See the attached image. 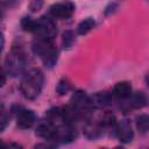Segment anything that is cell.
<instances>
[{
	"label": "cell",
	"instance_id": "277c9868",
	"mask_svg": "<svg viewBox=\"0 0 149 149\" xmlns=\"http://www.w3.org/2000/svg\"><path fill=\"white\" fill-rule=\"evenodd\" d=\"M115 134L118 139L123 143H129L134 137V132L130 122L127 119H122L115 125Z\"/></svg>",
	"mask_w": 149,
	"mask_h": 149
},
{
	"label": "cell",
	"instance_id": "ac0fdd59",
	"mask_svg": "<svg viewBox=\"0 0 149 149\" xmlns=\"http://www.w3.org/2000/svg\"><path fill=\"white\" fill-rule=\"evenodd\" d=\"M21 27L24 31H29V33H35L36 28H37V21L33 20L29 16H26L21 20Z\"/></svg>",
	"mask_w": 149,
	"mask_h": 149
},
{
	"label": "cell",
	"instance_id": "30bf717a",
	"mask_svg": "<svg viewBox=\"0 0 149 149\" xmlns=\"http://www.w3.org/2000/svg\"><path fill=\"white\" fill-rule=\"evenodd\" d=\"M113 97L118 99H127L132 94V85L128 81H120L116 83L112 90Z\"/></svg>",
	"mask_w": 149,
	"mask_h": 149
},
{
	"label": "cell",
	"instance_id": "9c48e42d",
	"mask_svg": "<svg viewBox=\"0 0 149 149\" xmlns=\"http://www.w3.org/2000/svg\"><path fill=\"white\" fill-rule=\"evenodd\" d=\"M56 129L57 127L55 126V123L50 120H45L42 121L37 125L36 127V135L42 137V139H54L55 134H56Z\"/></svg>",
	"mask_w": 149,
	"mask_h": 149
},
{
	"label": "cell",
	"instance_id": "3957f363",
	"mask_svg": "<svg viewBox=\"0 0 149 149\" xmlns=\"http://www.w3.org/2000/svg\"><path fill=\"white\" fill-rule=\"evenodd\" d=\"M35 34L37 35V37L54 40V37L57 34L56 23L49 16H42L37 20V28H36Z\"/></svg>",
	"mask_w": 149,
	"mask_h": 149
},
{
	"label": "cell",
	"instance_id": "5b68a950",
	"mask_svg": "<svg viewBox=\"0 0 149 149\" xmlns=\"http://www.w3.org/2000/svg\"><path fill=\"white\" fill-rule=\"evenodd\" d=\"M71 105L74 106L81 113V115L84 113H86L90 108H92L90 97L84 91H81V90H78V91H76L72 94V97H71Z\"/></svg>",
	"mask_w": 149,
	"mask_h": 149
},
{
	"label": "cell",
	"instance_id": "8fae6325",
	"mask_svg": "<svg viewBox=\"0 0 149 149\" xmlns=\"http://www.w3.org/2000/svg\"><path fill=\"white\" fill-rule=\"evenodd\" d=\"M112 95L107 92H97L95 94H93L92 97H90L91 99V106L94 108H101L105 107L107 105H109L112 102Z\"/></svg>",
	"mask_w": 149,
	"mask_h": 149
},
{
	"label": "cell",
	"instance_id": "44dd1931",
	"mask_svg": "<svg viewBox=\"0 0 149 149\" xmlns=\"http://www.w3.org/2000/svg\"><path fill=\"white\" fill-rule=\"evenodd\" d=\"M100 125L102 127H111V126H115L116 125V120H115V116L112 114V113H105L100 120Z\"/></svg>",
	"mask_w": 149,
	"mask_h": 149
},
{
	"label": "cell",
	"instance_id": "e0dca14e",
	"mask_svg": "<svg viewBox=\"0 0 149 149\" xmlns=\"http://www.w3.org/2000/svg\"><path fill=\"white\" fill-rule=\"evenodd\" d=\"M76 42V36L72 30H65L63 33V37H62V44L64 49H70L73 43Z\"/></svg>",
	"mask_w": 149,
	"mask_h": 149
},
{
	"label": "cell",
	"instance_id": "7a4b0ae2",
	"mask_svg": "<svg viewBox=\"0 0 149 149\" xmlns=\"http://www.w3.org/2000/svg\"><path fill=\"white\" fill-rule=\"evenodd\" d=\"M26 68V56L21 48L14 47L5 59V68L3 70L12 77H17L23 72Z\"/></svg>",
	"mask_w": 149,
	"mask_h": 149
},
{
	"label": "cell",
	"instance_id": "7402d4cb",
	"mask_svg": "<svg viewBox=\"0 0 149 149\" xmlns=\"http://www.w3.org/2000/svg\"><path fill=\"white\" fill-rule=\"evenodd\" d=\"M42 3H43V0H31L30 5H29V8H30L31 12H37L42 7Z\"/></svg>",
	"mask_w": 149,
	"mask_h": 149
},
{
	"label": "cell",
	"instance_id": "52a82bcc",
	"mask_svg": "<svg viewBox=\"0 0 149 149\" xmlns=\"http://www.w3.org/2000/svg\"><path fill=\"white\" fill-rule=\"evenodd\" d=\"M74 12L72 2H59L50 7V14L57 19H69Z\"/></svg>",
	"mask_w": 149,
	"mask_h": 149
},
{
	"label": "cell",
	"instance_id": "ffe728a7",
	"mask_svg": "<svg viewBox=\"0 0 149 149\" xmlns=\"http://www.w3.org/2000/svg\"><path fill=\"white\" fill-rule=\"evenodd\" d=\"M70 90H71V83H70L66 78H62V79L58 81L57 86H56V92H57L59 95L66 94Z\"/></svg>",
	"mask_w": 149,
	"mask_h": 149
},
{
	"label": "cell",
	"instance_id": "2e32d148",
	"mask_svg": "<svg viewBox=\"0 0 149 149\" xmlns=\"http://www.w3.org/2000/svg\"><path fill=\"white\" fill-rule=\"evenodd\" d=\"M136 128L141 133H146L149 130V114H141L136 118Z\"/></svg>",
	"mask_w": 149,
	"mask_h": 149
},
{
	"label": "cell",
	"instance_id": "d6986e66",
	"mask_svg": "<svg viewBox=\"0 0 149 149\" xmlns=\"http://www.w3.org/2000/svg\"><path fill=\"white\" fill-rule=\"evenodd\" d=\"M101 128H102L101 125H92V123H88L85 127V134L90 139H95V137H98L101 134Z\"/></svg>",
	"mask_w": 149,
	"mask_h": 149
},
{
	"label": "cell",
	"instance_id": "4fadbf2b",
	"mask_svg": "<svg viewBox=\"0 0 149 149\" xmlns=\"http://www.w3.org/2000/svg\"><path fill=\"white\" fill-rule=\"evenodd\" d=\"M41 58H42V61H43V63L47 68L55 66L56 63H57V59H58V51H57L56 47L54 45L52 48H50Z\"/></svg>",
	"mask_w": 149,
	"mask_h": 149
},
{
	"label": "cell",
	"instance_id": "8992f818",
	"mask_svg": "<svg viewBox=\"0 0 149 149\" xmlns=\"http://www.w3.org/2000/svg\"><path fill=\"white\" fill-rule=\"evenodd\" d=\"M77 137V132L76 129L71 126V123H64L61 127H57L56 134L54 136L55 140L62 143H69L72 142Z\"/></svg>",
	"mask_w": 149,
	"mask_h": 149
},
{
	"label": "cell",
	"instance_id": "ba28073f",
	"mask_svg": "<svg viewBox=\"0 0 149 149\" xmlns=\"http://www.w3.org/2000/svg\"><path fill=\"white\" fill-rule=\"evenodd\" d=\"M35 122V113L31 109H26L21 108L20 111L16 112V125L22 128L27 129L30 128Z\"/></svg>",
	"mask_w": 149,
	"mask_h": 149
},
{
	"label": "cell",
	"instance_id": "9a60e30c",
	"mask_svg": "<svg viewBox=\"0 0 149 149\" xmlns=\"http://www.w3.org/2000/svg\"><path fill=\"white\" fill-rule=\"evenodd\" d=\"M94 24H95V21L93 17H86L79 22V24L77 27V31L79 35H85L94 27Z\"/></svg>",
	"mask_w": 149,
	"mask_h": 149
},
{
	"label": "cell",
	"instance_id": "cb8c5ba5",
	"mask_svg": "<svg viewBox=\"0 0 149 149\" xmlns=\"http://www.w3.org/2000/svg\"><path fill=\"white\" fill-rule=\"evenodd\" d=\"M146 80H147V84H148V86H149V74L146 77Z\"/></svg>",
	"mask_w": 149,
	"mask_h": 149
},
{
	"label": "cell",
	"instance_id": "6da1fadb",
	"mask_svg": "<svg viewBox=\"0 0 149 149\" xmlns=\"http://www.w3.org/2000/svg\"><path fill=\"white\" fill-rule=\"evenodd\" d=\"M44 77L41 70L31 69L26 72L21 79L20 90L24 98L27 99H35L40 95L42 87H43Z\"/></svg>",
	"mask_w": 149,
	"mask_h": 149
},
{
	"label": "cell",
	"instance_id": "5bb4252c",
	"mask_svg": "<svg viewBox=\"0 0 149 149\" xmlns=\"http://www.w3.org/2000/svg\"><path fill=\"white\" fill-rule=\"evenodd\" d=\"M129 99V105L133 108H142L147 104V97L143 92H135L132 93Z\"/></svg>",
	"mask_w": 149,
	"mask_h": 149
},
{
	"label": "cell",
	"instance_id": "d4e9b609",
	"mask_svg": "<svg viewBox=\"0 0 149 149\" xmlns=\"http://www.w3.org/2000/svg\"><path fill=\"white\" fill-rule=\"evenodd\" d=\"M148 1H149V0H148Z\"/></svg>",
	"mask_w": 149,
	"mask_h": 149
},
{
	"label": "cell",
	"instance_id": "603a6c76",
	"mask_svg": "<svg viewBox=\"0 0 149 149\" xmlns=\"http://www.w3.org/2000/svg\"><path fill=\"white\" fill-rule=\"evenodd\" d=\"M6 148H10V147H14V148H21V146L20 144H17V143H7V144H3Z\"/></svg>",
	"mask_w": 149,
	"mask_h": 149
},
{
	"label": "cell",
	"instance_id": "7c38bea8",
	"mask_svg": "<svg viewBox=\"0 0 149 149\" xmlns=\"http://www.w3.org/2000/svg\"><path fill=\"white\" fill-rule=\"evenodd\" d=\"M81 116V113L71 104L62 108V120L64 123H72Z\"/></svg>",
	"mask_w": 149,
	"mask_h": 149
}]
</instances>
